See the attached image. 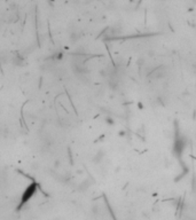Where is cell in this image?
<instances>
[{
  "label": "cell",
  "instance_id": "cell-1",
  "mask_svg": "<svg viewBox=\"0 0 196 220\" xmlns=\"http://www.w3.org/2000/svg\"><path fill=\"white\" fill-rule=\"evenodd\" d=\"M36 191H37V185H36V183H31L30 186L24 190L23 195H22V198H21V205H23V204L28 203V202L30 201L31 197L36 194Z\"/></svg>",
  "mask_w": 196,
  "mask_h": 220
},
{
  "label": "cell",
  "instance_id": "cell-2",
  "mask_svg": "<svg viewBox=\"0 0 196 220\" xmlns=\"http://www.w3.org/2000/svg\"><path fill=\"white\" fill-rule=\"evenodd\" d=\"M193 187H194V190L196 191V178H195V180H194V185H193Z\"/></svg>",
  "mask_w": 196,
  "mask_h": 220
}]
</instances>
